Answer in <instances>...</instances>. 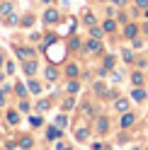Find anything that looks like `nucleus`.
Returning a JSON list of instances; mask_svg holds the SVG:
<instances>
[{
    "label": "nucleus",
    "instance_id": "1",
    "mask_svg": "<svg viewBox=\"0 0 148 150\" xmlns=\"http://www.w3.org/2000/svg\"><path fill=\"white\" fill-rule=\"evenodd\" d=\"M44 20L49 22V24H53V22H58V20H61V15H58V10H53V7H51V10H46Z\"/></svg>",
    "mask_w": 148,
    "mask_h": 150
},
{
    "label": "nucleus",
    "instance_id": "2",
    "mask_svg": "<svg viewBox=\"0 0 148 150\" xmlns=\"http://www.w3.org/2000/svg\"><path fill=\"white\" fill-rule=\"evenodd\" d=\"M17 56H20V58H32V56H34V51L29 49V46H17Z\"/></svg>",
    "mask_w": 148,
    "mask_h": 150
},
{
    "label": "nucleus",
    "instance_id": "3",
    "mask_svg": "<svg viewBox=\"0 0 148 150\" xmlns=\"http://www.w3.org/2000/svg\"><path fill=\"white\" fill-rule=\"evenodd\" d=\"M102 51V44H100V39H92L90 44H88V53H100Z\"/></svg>",
    "mask_w": 148,
    "mask_h": 150
},
{
    "label": "nucleus",
    "instance_id": "4",
    "mask_svg": "<svg viewBox=\"0 0 148 150\" xmlns=\"http://www.w3.org/2000/svg\"><path fill=\"white\" fill-rule=\"evenodd\" d=\"M136 121V114H131V111H124V116H122V126L126 128V126H131Z\"/></svg>",
    "mask_w": 148,
    "mask_h": 150
},
{
    "label": "nucleus",
    "instance_id": "5",
    "mask_svg": "<svg viewBox=\"0 0 148 150\" xmlns=\"http://www.w3.org/2000/svg\"><path fill=\"white\" fill-rule=\"evenodd\" d=\"M46 138H49V140L61 138V126H51V128H49V133H46Z\"/></svg>",
    "mask_w": 148,
    "mask_h": 150
},
{
    "label": "nucleus",
    "instance_id": "6",
    "mask_svg": "<svg viewBox=\"0 0 148 150\" xmlns=\"http://www.w3.org/2000/svg\"><path fill=\"white\" fill-rule=\"evenodd\" d=\"M131 99H136V102H143V99H146V92H143L141 87H136V85H134V92H131Z\"/></svg>",
    "mask_w": 148,
    "mask_h": 150
},
{
    "label": "nucleus",
    "instance_id": "7",
    "mask_svg": "<svg viewBox=\"0 0 148 150\" xmlns=\"http://www.w3.org/2000/svg\"><path fill=\"white\" fill-rule=\"evenodd\" d=\"M124 34L129 36V39H136V34H138V27H136V24H126V29H124Z\"/></svg>",
    "mask_w": 148,
    "mask_h": 150
},
{
    "label": "nucleus",
    "instance_id": "8",
    "mask_svg": "<svg viewBox=\"0 0 148 150\" xmlns=\"http://www.w3.org/2000/svg\"><path fill=\"white\" fill-rule=\"evenodd\" d=\"M102 34H105V27H102V29H100V27H95V24L90 27V36H92V39H102Z\"/></svg>",
    "mask_w": 148,
    "mask_h": 150
},
{
    "label": "nucleus",
    "instance_id": "9",
    "mask_svg": "<svg viewBox=\"0 0 148 150\" xmlns=\"http://www.w3.org/2000/svg\"><path fill=\"white\" fill-rule=\"evenodd\" d=\"M12 15V5L10 3H0V17H7Z\"/></svg>",
    "mask_w": 148,
    "mask_h": 150
},
{
    "label": "nucleus",
    "instance_id": "10",
    "mask_svg": "<svg viewBox=\"0 0 148 150\" xmlns=\"http://www.w3.org/2000/svg\"><path fill=\"white\" fill-rule=\"evenodd\" d=\"M107 128H109L107 119H105V116H100V119H97V131H100V133H107Z\"/></svg>",
    "mask_w": 148,
    "mask_h": 150
},
{
    "label": "nucleus",
    "instance_id": "11",
    "mask_svg": "<svg viewBox=\"0 0 148 150\" xmlns=\"http://www.w3.org/2000/svg\"><path fill=\"white\" fill-rule=\"evenodd\" d=\"M95 95H102V97H107V95H109V90L102 85V82H95Z\"/></svg>",
    "mask_w": 148,
    "mask_h": 150
},
{
    "label": "nucleus",
    "instance_id": "12",
    "mask_svg": "<svg viewBox=\"0 0 148 150\" xmlns=\"http://www.w3.org/2000/svg\"><path fill=\"white\" fill-rule=\"evenodd\" d=\"M78 73H80V70H78V63H70L68 68H66V75H70V78H75Z\"/></svg>",
    "mask_w": 148,
    "mask_h": 150
},
{
    "label": "nucleus",
    "instance_id": "13",
    "mask_svg": "<svg viewBox=\"0 0 148 150\" xmlns=\"http://www.w3.org/2000/svg\"><path fill=\"white\" fill-rule=\"evenodd\" d=\"M24 73H27V75L36 73V63H34V61H27V63H24Z\"/></svg>",
    "mask_w": 148,
    "mask_h": 150
},
{
    "label": "nucleus",
    "instance_id": "14",
    "mask_svg": "<svg viewBox=\"0 0 148 150\" xmlns=\"http://www.w3.org/2000/svg\"><path fill=\"white\" fill-rule=\"evenodd\" d=\"M114 107H117V111H129V102L126 99H117Z\"/></svg>",
    "mask_w": 148,
    "mask_h": 150
},
{
    "label": "nucleus",
    "instance_id": "15",
    "mask_svg": "<svg viewBox=\"0 0 148 150\" xmlns=\"http://www.w3.org/2000/svg\"><path fill=\"white\" fill-rule=\"evenodd\" d=\"M46 78H49V80H56V78H58V70L53 68V65H49V68H46Z\"/></svg>",
    "mask_w": 148,
    "mask_h": 150
},
{
    "label": "nucleus",
    "instance_id": "16",
    "mask_svg": "<svg viewBox=\"0 0 148 150\" xmlns=\"http://www.w3.org/2000/svg\"><path fill=\"white\" fill-rule=\"evenodd\" d=\"M131 82H134V85L138 87V85H141V82H143V73H138V70H136V73L131 75Z\"/></svg>",
    "mask_w": 148,
    "mask_h": 150
},
{
    "label": "nucleus",
    "instance_id": "17",
    "mask_svg": "<svg viewBox=\"0 0 148 150\" xmlns=\"http://www.w3.org/2000/svg\"><path fill=\"white\" fill-rule=\"evenodd\" d=\"M53 41H56V34H46V36H44V46H46V49H49Z\"/></svg>",
    "mask_w": 148,
    "mask_h": 150
},
{
    "label": "nucleus",
    "instance_id": "18",
    "mask_svg": "<svg viewBox=\"0 0 148 150\" xmlns=\"http://www.w3.org/2000/svg\"><path fill=\"white\" fill-rule=\"evenodd\" d=\"M7 121H10V124L15 126L17 121H20V116H17V111H7Z\"/></svg>",
    "mask_w": 148,
    "mask_h": 150
},
{
    "label": "nucleus",
    "instance_id": "19",
    "mask_svg": "<svg viewBox=\"0 0 148 150\" xmlns=\"http://www.w3.org/2000/svg\"><path fill=\"white\" fill-rule=\"evenodd\" d=\"M29 90L34 92V95H39V92H41V85H39L36 80H32V82H29Z\"/></svg>",
    "mask_w": 148,
    "mask_h": 150
},
{
    "label": "nucleus",
    "instance_id": "20",
    "mask_svg": "<svg viewBox=\"0 0 148 150\" xmlns=\"http://www.w3.org/2000/svg\"><path fill=\"white\" fill-rule=\"evenodd\" d=\"M15 92H17L20 97H24V95H27V87L22 85V82H17V85H15Z\"/></svg>",
    "mask_w": 148,
    "mask_h": 150
},
{
    "label": "nucleus",
    "instance_id": "21",
    "mask_svg": "<svg viewBox=\"0 0 148 150\" xmlns=\"http://www.w3.org/2000/svg\"><path fill=\"white\" fill-rule=\"evenodd\" d=\"M114 29H117V22L114 20H107L105 22V32H114Z\"/></svg>",
    "mask_w": 148,
    "mask_h": 150
},
{
    "label": "nucleus",
    "instance_id": "22",
    "mask_svg": "<svg viewBox=\"0 0 148 150\" xmlns=\"http://www.w3.org/2000/svg\"><path fill=\"white\" fill-rule=\"evenodd\" d=\"M78 90H80V82L78 80H70L68 82V92H78Z\"/></svg>",
    "mask_w": 148,
    "mask_h": 150
},
{
    "label": "nucleus",
    "instance_id": "23",
    "mask_svg": "<svg viewBox=\"0 0 148 150\" xmlns=\"http://www.w3.org/2000/svg\"><path fill=\"white\" fill-rule=\"evenodd\" d=\"M75 138H78V140H85V138H88V128H78V131H75Z\"/></svg>",
    "mask_w": 148,
    "mask_h": 150
},
{
    "label": "nucleus",
    "instance_id": "24",
    "mask_svg": "<svg viewBox=\"0 0 148 150\" xmlns=\"http://www.w3.org/2000/svg\"><path fill=\"white\" fill-rule=\"evenodd\" d=\"M29 145H32V138H29V136H24V138L20 140V148H24V150H27Z\"/></svg>",
    "mask_w": 148,
    "mask_h": 150
},
{
    "label": "nucleus",
    "instance_id": "25",
    "mask_svg": "<svg viewBox=\"0 0 148 150\" xmlns=\"http://www.w3.org/2000/svg\"><path fill=\"white\" fill-rule=\"evenodd\" d=\"M66 124H68V119L63 116V114H58V116H56V126H61V128H63Z\"/></svg>",
    "mask_w": 148,
    "mask_h": 150
},
{
    "label": "nucleus",
    "instance_id": "26",
    "mask_svg": "<svg viewBox=\"0 0 148 150\" xmlns=\"http://www.w3.org/2000/svg\"><path fill=\"white\" fill-rule=\"evenodd\" d=\"M5 24H17V15H15V12L7 15V17H5Z\"/></svg>",
    "mask_w": 148,
    "mask_h": 150
},
{
    "label": "nucleus",
    "instance_id": "27",
    "mask_svg": "<svg viewBox=\"0 0 148 150\" xmlns=\"http://www.w3.org/2000/svg\"><path fill=\"white\" fill-rule=\"evenodd\" d=\"M49 107H51V102H49V99H41V102H39V109H41V111H46Z\"/></svg>",
    "mask_w": 148,
    "mask_h": 150
},
{
    "label": "nucleus",
    "instance_id": "28",
    "mask_svg": "<svg viewBox=\"0 0 148 150\" xmlns=\"http://www.w3.org/2000/svg\"><path fill=\"white\" fill-rule=\"evenodd\" d=\"M85 24H90V27H92V24H95V17H92L90 12H85Z\"/></svg>",
    "mask_w": 148,
    "mask_h": 150
},
{
    "label": "nucleus",
    "instance_id": "29",
    "mask_svg": "<svg viewBox=\"0 0 148 150\" xmlns=\"http://www.w3.org/2000/svg\"><path fill=\"white\" fill-rule=\"evenodd\" d=\"M29 124H32V126H39V124H41V116H32Z\"/></svg>",
    "mask_w": 148,
    "mask_h": 150
},
{
    "label": "nucleus",
    "instance_id": "30",
    "mask_svg": "<svg viewBox=\"0 0 148 150\" xmlns=\"http://www.w3.org/2000/svg\"><path fill=\"white\" fill-rule=\"evenodd\" d=\"M73 104H75V99H73V97H70V99H66V104H63V107H66V109H70Z\"/></svg>",
    "mask_w": 148,
    "mask_h": 150
},
{
    "label": "nucleus",
    "instance_id": "31",
    "mask_svg": "<svg viewBox=\"0 0 148 150\" xmlns=\"http://www.w3.org/2000/svg\"><path fill=\"white\" fill-rule=\"evenodd\" d=\"M136 5L138 7H148V0H136Z\"/></svg>",
    "mask_w": 148,
    "mask_h": 150
},
{
    "label": "nucleus",
    "instance_id": "32",
    "mask_svg": "<svg viewBox=\"0 0 148 150\" xmlns=\"http://www.w3.org/2000/svg\"><path fill=\"white\" fill-rule=\"evenodd\" d=\"M5 104V97H3V92H0V107H3Z\"/></svg>",
    "mask_w": 148,
    "mask_h": 150
},
{
    "label": "nucleus",
    "instance_id": "33",
    "mask_svg": "<svg viewBox=\"0 0 148 150\" xmlns=\"http://www.w3.org/2000/svg\"><path fill=\"white\" fill-rule=\"evenodd\" d=\"M3 63H5V58H3V51H0V68H3Z\"/></svg>",
    "mask_w": 148,
    "mask_h": 150
},
{
    "label": "nucleus",
    "instance_id": "34",
    "mask_svg": "<svg viewBox=\"0 0 148 150\" xmlns=\"http://www.w3.org/2000/svg\"><path fill=\"white\" fill-rule=\"evenodd\" d=\"M114 3H117V5H126V0H114Z\"/></svg>",
    "mask_w": 148,
    "mask_h": 150
},
{
    "label": "nucleus",
    "instance_id": "35",
    "mask_svg": "<svg viewBox=\"0 0 148 150\" xmlns=\"http://www.w3.org/2000/svg\"><path fill=\"white\" fill-rule=\"evenodd\" d=\"M146 17H148V7H146Z\"/></svg>",
    "mask_w": 148,
    "mask_h": 150
},
{
    "label": "nucleus",
    "instance_id": "36",
    "mask_svg": "<svg viewBox=\"0 0 148 150\" xmlns=\"http://www.w3.org/2000/svg\"><path fill=\"white\" fill-rule=\"evenodd\" d=\"M44 3H51V0H44Z\"/></svg>",
    "mask_w": 148,
    "mask_h": 150
},
{
    "label": "nucleus",
    "instance_id": "37",
    "mask_svg": "<svg viewBox=\"0 0 148 150\" xmlns=\"http://www.w3.org/2000/svg\"><path fill=\"white\" fill-rule=\"evenodd\" d=\"M134 150H138V148H134Z\"/></svg>",
    "mask_w": 148,
    "mask_h": 150
}]
</instances>
